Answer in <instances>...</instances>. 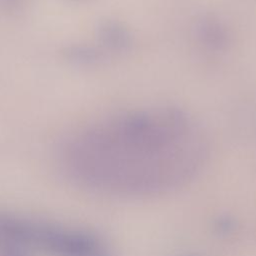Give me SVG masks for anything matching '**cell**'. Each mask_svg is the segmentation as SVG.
Instances as JSON below:
<instances>
[{"instance_id": "cell-1", "label": "cell", "mask_w": 256, "mask_h": 256, "mask_svg": "<svg viewBox=\"0 0 256 256\" xmlns=\"http://www.w3.org/2000/svg\"><path fill=\"white\" fill-rule=\"evenodd\" d=\"M76 169L88 183L147 193L179 183L204 156L203 140L180 110L133 112L90 132L77 144Z\"/></svg>"}, {"instance_id": "cell-2", "label": "cell", "mask_w": 256, "mask_h": 256, "mask_svg": "<svg viewBox=\"0 0 256 256\" xmlns=\"http://www.w3.org/2000/svg\"><path fill=\"white\" fill-rule=\"evenodd\" d=\"M101 38L104 40L105 44L113 47L115 49H124L130 41L129 34L127 31L116 23L110 22L105 24L101 28Z\"/></svg>"}, {"instance_id": "cell-3", "label": "cell", "mask_w": 256, "mask_h": 256, "mask_svg": "<svg viewBox=\"0 0 256 256\" xmlns=\"http://www.w3.org/2000/svg\"><path fill=\"white\" fill-rule=\"evenodd\" d=\"M200 35L204 41L215 48H221L227 42V35L224 28L216 21H205L201 24Z\"/></svg>"}]
</instances>
